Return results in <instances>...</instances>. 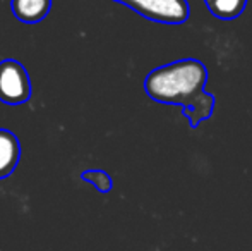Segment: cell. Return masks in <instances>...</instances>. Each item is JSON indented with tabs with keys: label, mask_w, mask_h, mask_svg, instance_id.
<instances>
[{
	"label": "cell",
	"mask_w": 252,
	"mask_h": 251,
	"mask_svg": "<svg viewBox=\"0 0 252 251\" xmlns=\"http://www.w3.org/2000/svg\"><path fill=\"white\" fill-rule=\"evenodd\" d=\"M127 5L155 23L161 24H182L189 19L190 7L187 0H113Z\"/></svg>",
	"instance_id": "7a4b0ae2"
},
{
	"label": "cell",
	"mask_w": 252,
	"mask_h": 251,
	"mask_svg": "<svg viewBox=\"0 0 252 251\" xmlns=\"http://www.w3.org/2000/svg\"><path fill=\"white\" fill-rule=\"evenodd\" d=\"M208 69L197 59H182L153 69L144 79V91L159 104L180 105L190 127L196 129L215 112V97L204 91Z\"/></svg>",
	"instance_id": "6da1fadb"
},
{
	"label": "cell",
	"mask_w": 252,
	"mask_h": 251,
	"mask_svg": "<svg viewBox=\"0 0 252 251\" xmlns=\"http://www.w3.org/2000/svg\"><path fill=\"white\" fill-rule=\"evenodd\" d=\"M21 158V144L17 136L9 129H0V179L16 171Z\"/></svg>",
	"instance_id": "277c9868"
},
{
	"label": "cell",
	"mask_w": 252,
	"mask_h": 251,
	"mask_svg": "<svg viewBox=\"0 0 252 251\" xmlns=\"http://www.w3.org/2000/svg\"><path fill=\"white\" fill-rule=\"evenodd\" d=\"M204 3L215 17L230 21L239 17L246 10L247 0H204Z\"/></svg>",
	"instance_id": "8992f818"
},
{
	"label": "cell",
	"mask_w": 252,
	"mask_h": 251,
	"mask_svg": "<svg viewBox=\"0 0 252 251\" xmlns=\"http://www.w3.org/2000/svg\"><path fill=\"white\" fill-rule=\"evenodd\" d=\"M30 98L31 81L23 64L14 59L0 62V102L7 105H21Z\"/></svg>",
	"instance_id": "3957f363"
},
{
	"label": "cell",
	"mask_w": 252,
	"mask_h": 251,
	"mask_svg": "<svg viewBox=\"0 0 252 251\" xmlns=\"http://www.w3.org/2000/svg\"><path fill=\"white\" fill-rule=\"evenodd\" d=\"M81 179L86 182H91L100 193H110L113 188V181L108 172L98 171V169H94V171L93 169H91V171H84L83 174H81Z\"/></svg>",
	"instance_id": "52a82bcc"
},
{
	"label": "cell",
	"mask_w": 252,
	"mask_h": 251,
	"mask_svg": "<svg viewBox=\"0 0 252 251\" xmlns=\"http://www.w3.org/2000/svg\"><path fill=\"white\" fill-rule=\"evenodd\" d=\"M10 7L21 23L38 24L48 16L52 0H10Z\"/></svg>",
	"instance_id": "5b68a950"
}]
</instances>
